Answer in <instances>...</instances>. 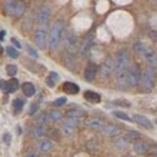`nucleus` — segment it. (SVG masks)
I'll return each mask as SVG.
<instances>
[{
	"mask_svg": "<svg viewBox=\"0 0 157 157\" xmlns=\"http://www.w3.org/2000/svg\"><path fill=\"white\" fill-rule=\"evenodd\" d=\"M134 50L144 58V60L152 68L157 67V55L155 52L142 42H136L134 44Z\"/></svg>",
	"mask_w": 157,
	"mask_h": 157,
	"instance_id": "1",
	"label": "nucleus"
},
{
	"mask_svg": "<svg viewBox=\"0 0 157 157\" xmlns=\"http://www.w3.org/2000/svg\"><path fill=\"white\" fill-rule=\"evenodd\" d=\"M63 31H64V23L62 21H57L53 24L47 37V44L49 47L54 49L58 45V43L61 39Z\"/></svg>",
	"mask_w": 157,
	"mask_h": 157,
	"instance_id": "2",
	"label": "nucleus"
},
{
	"mask_svg": "<svg viewBox=\"0 0 157 157\" xmlns=\"http://www.w3.org/2000/svg\"><path fill=\"white\" fill-rule=\"evenodd\" d=\"M130 63V55L126 50H120L117 53L115 62H114V71L115 74L118 72L127 70Z\"/></svg>",
	"mask_w": 157,
	"mask_h": 157,
	"instance_id": "3",
	"label": "nucleus"
},
{
	"mask_svg": "<svg viewBox=\"0 0 157 157\" xmlns=\"http://www.w3.org/2000/svg\"><path fill=\"white\" fill-rule=\"evenodd\" d=\"M141 87L144 91H149L154 86V72L152 68H146L141 73L140 77Z\"/></svg>",
	"mask_w": 157,
	"mask_h": 157,
	"instance_id": "4",
	"label": "nucleus"
},
{
	"mask_svg": "<svg viewBox=\"0 0 157 157\" xmlns=\"http://www.w3.org/2000/svg\"><path fill=\"white\" fill-rule=\"evenodd\" d=\"M141 74L136 65L129 66L127 69V83L130 86H136L140 81Z\"/></svg>",
	"mask_w": 157,
	"mask_h": 157,
	"instance_id": "5",
	"label": "nucleus"
},
{
	"mask_svg": "<svg viewBox=\"0 0 157 157\" xmlns=\"http://www.w3.org/2000/svg\"><path fill=\"white\" fill-rule=\"evenodd\" d=\"M34 42L36 45L44 49L47 43V26H39L34 33Z\"/></svg>",
	"mask_w": 157,
	"mask_h": 157,
	"instance_id": "6",
	"label": "nucleus"
},
{
	"mask_svg": "<svg viewBox=\"0 0 157 157\" xmlns=\"http://www.w3.org/2000/svg\"><path fill=\"white\" fill-rule=\"evenodd\" d=\"M114 71V61L111 57H107L99 68V76L101 78H106Z\"/></svg>",
	"mask_w": 157,
	"mask_h": 157,
	"instance_id": "7",
	"label": "nucleus"
},
{
	"mask_svg": "<svg viewBox=\"0 0 157 157\" xmlns=\"http://www.w3.org/2000/svg\"><path fill=\"white\" fill-rule=\"evenodd\" d=\"M78 123V119H73V118H67V120L62 125V132L65 136H70L73 134L74 130Z\"/></svg>",
	"mask_w": 157,
	"mask_h": 157,
	"instance_id": "8",
	"label": "nucleus"
},
{
	"mask_svg": "<svg viewBox=\"0 0 157 157\" xmlns=\"http://www.w3.org/2000/svg\"><path fill=\"white\" fill-rule=\"evenodd\" d=\"M49 16H50V9L47 6H43L39 9L38 14H37L38 26H47Z\"/></svg>",
	"mask_w": 157,
	"mask_h": 157,
	"instance_id": "9",
	"label": "nucleus"
},
{
	"mask_svg": "<svg viewBox=\"0 0 157 157\" xmlns=\"http://www.w3.org/2000/svg\"><path fill=\"white\" fill-rule=\"evenodd\" d=\"M97 73V67L94 63H88L85 72H83V78L86 82H91L93 81L95 75Z\"/></svg>",
	"mask_w": 157,
	"mask_h": 157,
	"instance_id": "10",
	"label": "nucleus"
},
{
	"mask_svg": "<svg viewBox=\"0 0 157 157\" xmlns=\"http://www.w3.org/2000/svg\"><path fill=\"white\" fill-rule=\"evenodd\" d=\"M63 90L65 93H67V94L74 95V94H77V93L80 91V87L74 82H64V85H63Z\"/></svg>",
	"mask_w": 157,
	"mask_h": 157,
	"instance_id": "11",
	"label": "nucleus"
},
{
	"mask_svg": "<svg viewBox=\"0 0 157 157\" xmlns=\"http://www.w3.org/2000/svg\"><path fill=\"white\" fill-rule=\"evenodd\" d=\"M149 145L144 140H136L134 144V150L139 154H144L149 151Z\"/></svg>",
	"mask_w": 157,
	"mask_h": 157,
	"instance_id": "12",
	"label": "nucleus"
},
{
	"mask_svg": "<svg viewBox=\"0 0 157 157\" xmlns=\"http://www.w3.org/2000/svg\"><path fill=\"white\" fill-rule=\"evenodd\" d=\"M83 97L85 99L90 103H93V104H97L101 101V97L98 93L91 91V90H86L85 93H83Z\"/></svg>",
	"mask_w": 157,
	"mask_h": 157,
	"instance_id": "13",
	"label": "nucleus"
},
{
	"mask_svg": "<svg viewBox=\"0 0 157 157\" xmlns=\"http://www.w3.org/2000/svg\"><path fill=\"white\" fill-rule=\"evenodd\" d=\"M134 120L137 123V124H140V126H142L145 129H152V124L151 122L149 121L148 118H146L145 116L144 115H139V114H136L134 116Z\"/></svg>",
	"mask_w": 157,
	"mask_h": 157,
	"instance_id": "14",
	"label": "nucleus"
},
{
	"mask_svg": "<svg viewBox=\"0 0 157 157\" xmlns=\"http://www.w3.org/2000/svg\"><path fill=\"white\" fill-rule=\"evenodd\" d=\"M22 90L25 95L31 97L36 93V87L32 82H24L22 85Z\"/></svg>",
	"mask_w": 157,
	"mask_h": 157,
	"instance_id": "15",
	"label": "nucleus"
},
{
	"mask_svg": "<svg viewBox=\"0 0 157 157\" xmlns=\"http://www.w3.org/2000/svg\"><path fill=\"white\" fill-rule=\"evenodd\" d=\"M116 78H117V82L119 83V86H128V83H127V70L116 73Z\"/></svg>",
	"mask_w": 157,
	"mask_h": 157,
	"instance_id": "16",
	"label": "nucleus"
},
{
	"mask_svg": "<svg viewBox=\"0 0 157 157\" xmlns=\"http://www.w3.org/2000/svg\"><path fill=\"white\" fill-rule=\"evenodd\" d=\"M38 148L42 152H47L52 148V142L51 140H49L47 139H44L42 140H40L38 144Z\"/></svg>",
	"mask_w": 157,
	"mask_h": 157,
	"instance_id": "17",
	"label": "nucleus"
},
{
	"mask_svg": "<svg viewBox=\"0 0 157 157\" xmlns=\"http://www.w3.org/2000/svg\"><path fill=\"white\" fill-rule=\"evenodd\" d=\"M103 132L107 136H116L120 132V129L116 126L109 125L103 128Z\"/></svg>",
	"mask_w": 157,
	"mask_h": 157,
	"instance_id": "18",
	"label": "nucleus"
},
{
	"mask_svg": "<svg viewBox=\"0 0 157 157\" xmlns=\"http://www.w3.org/2000/svg\"><path fill=\"white\" fill-rule=\"evenodd\" d=\"M58 80H59L58 74L55 73V72H50V74H49V76H48L47 78H46V85H47L49 87H53L54 86H55V83L58 82Z\"/></svg>",
	"mask_w": 157,
	"mask_h": 157,
	"instance_id": "19",
	"label": "nucleus"
},
{
	"mask_svg": "<svg viewBox=\"0 0 157 157\" xmlns=\"http://www.w3.org/2000/svg\"><path fill=\"white\" fill-rule=\"evenodd\" d=\"M62 118V113L58 110H52L47 113V120H50L51 122H56Z\"/></svg>",
	"mask_w": 157,
	"mask_h": 157,
	"instance_id": "20",
	"label": "nucleus"
},
{
	"mask_svg": "<svg viewBox=\"0 0 157 157\" xmlns=\"http://www.w3.org/2000/svg\"><path fill=\"white\" fill-rule=\"evenodd\" d=\"M7 85H8V92H10V93L15 92L19 87V81L17 78H13L7 82Z\"/></svg>",
	"mask_w": 157,
	"mask_h": 157,
	"instance_id": "21",
	"label": "nucleus"
},
{
	"mask_svg": "<svg viewBox=\"0 0 157 157\" xmlns=\"http://www.w3.org/2000/svg\"><path fill=\"white\" fill-rule=\"evenodd\" d=\"M91 41H92V36H91L86 37V39L83 40L82 45L81 47V51H82V54H85V53H86L88 51V49H90V47Z\"/></svg>",
	"mask_w": 157,
	"mask_h": 157,
	"instance_id": "22",
	"label": "nucleus"
},
{
	"mask_svg": "<svg viewBox=\"0 0 157 157\" xmlns=\"http://www.w3.org/2000/svg\"><path fill=\"white\" fill-rule=\"evenodd\" d=\"M86 125L87 127H90V128H93V129H95V128H100L102 126V122H101V120L94 118V119L87 120L86 122Z\"/></svg>",
	"mask_w": 157,
	"mask_h": 157,
	"instance_id": "23",
	"label": "nucleus"
},
{
	"mask_svg": "<svg viewBox=\"0 0 157 157\" xmlns=\"http://www.w3.org/2000/svg\"><path fill=\"white\" fill-rule=\"evenodd\" d=\"M25 4L23 1H17L16 4H15V13L14 15H16V16H20V15H22L25 11Z\"/></svg>",
	"mask_w": 157,
	"mask_h": 157,
	"instance_id": "24",
	"label": "nucleus"
},
{
	"mask_svg": "<svg viewBox=\"0 0 157 157\" xmlns=\"http://www.w3.org/2000/svg\"><path fill=\"white\" fill-rule=\"evenodd\" d=\"M77 43V38L76 36H74L73 34H70L65 39V45L67 46V48H74Z\"/></svg>",
	"mask_w": 157,
	"mask_h": 157,
	"instance_id": "25",
	"label": "nucleus"
},
{
	"mask_svg": "<svg viewBox=\"0 0 157 157\" xmlns=\"http://www.w3.org/2000/svg\"><path fill=\"white\" fill-rule=\"evenodd\" d=\"M13 104V108L17 112H20L22 111L23 107H24V101L21 99V98H16V99H14V101L12 102Z\"/></svg>",
	"mask_w": 157,
	"mask_h": 157,
	"instance_id": "26",
	"label": "nucleus"
},
{
	"mask_svg": "<svg viewBox=\"0 0 157 157\" xmlns=\"http://www.w3.org/2000/svg\"><path fill=\"white\" fill-rule=\"evenodd\" d=\"M6 52H7V55L9 57H11L12 59H17L19 57V52L12 46H7Z\"/></svg>",
	"mask_w": 157,
	"mask_h": 157,
	"instance_id": "27",
	"label": "nucleus"
},
{
	"mask_svg": "<svg viewBox=\"0 0 157 157\" xmlns=\"http://www.w3.org/2000/svg\"><path fill=\"white\" fill-rule=\"evenodd\" d=\"M15 4H16V2L13 1V0H9V1L6 3V6H5V8H6V11L9 15H14L15 13Z\"/></svg>",
	"mask_w": 157,
	"mask_h": 157,
	"instance_id": "28",
	"label": "nucleus"
},
{
	"mask_svg": "<svg viewBox=\"0 0 157 157\" xmlns=\"http://www.w3.org/2000/svg\"><path fill=\"white\" fill-rule=\"evenodd\" d=\"M67 118H73V119H78L81 117V113L76 109H70L66 113Z\"/></svg>",
	"mask_w": 157,
	"mask_h": 157,
	"instance_id": "29",
	"label": "nucleus"
},
{
	"mask_svg": "<svg viewBox=\"0 0 157 157\" xmlns=\"http://www.w3.org/2000/svg\"><path fill=\"white\" fill-rule=\"evenodd\" d=\"M6 72L9 76L14 77L18 72V68L15 65H13V64H9V65L6 66Z\"/></svg>",
	"mask_w": 157,
	"mask_h": 157,
	"instance_id": "30",
	"label": "nucleus"
},
{
	"mask_svg": "<svg viewBox=\"0 0 157 157\" xmlns=\"http://www.w3.org/2000/svg\"><path fill=\"white\" fill-rule=\"evenodd\" d=\"M44 134V126L38 125L33 129V136L36 137H40Z\"/></svg>",
	"mask_w": 157,
	"mask_h": 157,
	"instance_id": "31",
	"label": "nucleus"
},
{
	"mask_svg": "<svg viewBox=\"0 0 157 157\" xmlns=\"http://www.w3.org/2000/svg\"><path fill=\"white\" fill-rule=\"evenodd\" d=\"M117 118H119V119H121V120H125V121H128V122H131L132 121V119L131 118L128 116L126 113H124V112H121V111H115L114 113H113Z\"/></svg>",
	"mask_w": 157,
	"mask_h": 157,
	"instance_id": "32",
	"label": "nucleus"
},
{
	"mask_svg": "<svg viewBox=\"0 0 157 157\" xmlns=\"http://www.w3.org/2000/svg\"><path fill=\"white\" fill-rule=\"evenodd\" d=\"M66 102H67V98L66 97H59L53 102V104L55 106H61L63 104H65Z\"/></svg>",
	"mask_w": 157,
	"mask_h": 157,
	"instance_id": "33",
	"label": "nucleus"
},
{
	"mask_svg": "<svg viewBox=\"0 0 157 157\" xmlns=\"http://www.w3.org/2000/svg\"><path fill=\"white\" fill-rule=\"evenodd\" d=\"M0 90L4 92H8V85L7 81L5 80H0Z\"/></svg>",
	"mask_w": 157,
	"mask_h": 157,
	"instance_id": "34",
	"label": "nucleus"
},
{
	"mask_svg": "<svg viewBox=\"0 0 157 157\" xmlns=\"http://www.w3.org/2000/svg\"><path fill=\"white\" fill-rule=\"evenodd\" d=\"M127 144V140H126V137H121L117 141H116V145L119 146V147H125Z\"/></svg>",
	"mask_w": 157,
	"mask_h": 157,
	"instance_id": "35",
	"label": "nucleus"
},
{
	"mask_svg": "<svg viewBox=\"0 0 157 157\" xmlns=\"http://www.w3.org/2000/svg\"><path fill=\"white\" fill-rule=\"evenodd\" d=\"M37 109H38V104H36V103H33V104L31 105V107H29V115L34 114Z\"/></svg>",
	"mask_w": 157,
	"mask_h": 157,
	"instance_id": "36",
	"label": "nucleus"
},
{
	"mask_svg": "<svg viewBox=\"0 0 157 157\" xmlns=\"http://www.w3.org/2000/svg\"><path fill=\"white\" fill-rule=\"evenodd\" d=\"M3 140L4 142L7 145H10V144H11V140H12V136L10 134H8V132H6L4 136H3Z\"/></svg>",
	"mask_w": 157,
	"mask_h": 157,
	"instance_id": "37",
	"label": "nucleus"
},
{
	"mask_svg": "<svg viewBox=\"0 0 157 157\" xmlns=\"http://www.w3.org/2000/svg\"><path fill=\"white\" fill-rule=\"evenodd\" d=\"M27 49H28V52H29V54H31L32 56L36 57V58L38 56V55H37V52H36V50H34V49H33V47H31L29 45H27Z\"/></svg>",
	"mask_w": 157,
	"mask_h": 157,
	"instance_id": "38",
	"label": "nucleus"
},
{
	"mask_svg": "<svg viewBox=\"0 0 157 157\" xmlns=\"http://www.w3.org/2000/svg\"><path fill=\"white\" fill-rule=\"evenodd\" d=\"M150 37L153 39V40L157 41V31H151L150 33H149Z\"/></svg>",
	"mask_w": 157,
	"mask_h": 157,
	"instance_id": "39",
	"label": "nucleus"
},
{
	"mask_svg": "<svg viewBox=\"0 0 157 157\" xmlns=\"http://www.w3.org/2000/svg\"><path fill=\"white\" fill-rule=\"evenodd\" d=\"M11 41H12V43H13L14 45L16 46V47H18V48H21V47H22L21 43H20L16 38H14V37H13V38H11Z\"/></svg>",
	"mask_w": 157,
	"mask_h": 157,
	"instance_id": "40",
	"label": "nucleus"
},
{
	"mask_svg": "<svg viewBox=\"0 0 157 157\" xmlns=\"http://www.w3.org/2000/svg\"><path fill=\"white\" fill-rule=\"evenodd\" d=\"M5 33H5V31H1V32H0V39H1V40H3V39H4Z\"/></svg>",
	"mask_w": 157,
	"mask_h": 157,
	"instance_id": "41",
	"label": "nucleus"
},
{
	"mask_svg": "<svg viewBox=\"0 0 157 157\" xmlns=\"http://www.w3.org/2000/svg\"><path fill=\"white\" fill-rule=\"evenodd\" d=\"M27 157H36V153L34 152H29V153H28Z\"/></svg>",
	"mask_w": 157,
	"mask_h": 157,
	"instance_id": "42",
	"label": "nucleus"
},
{
	"mask_svg": "<svg viewBox=\"0 0 157 157\" xmlns=\"http://www.w3.org/2000/svg\"><path fill=\"white\" fill-rule=\"evenodd\" d=\"M2 53H3V47L1 44H0V54H2Z\"/></svg>",
	"mask_w": 157,
	"mask_h": 157,
	"instance_id": "43",
	"label": "nucleus"
}]
</instances>
